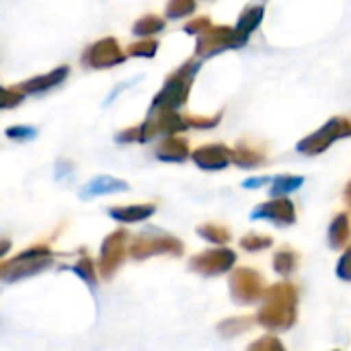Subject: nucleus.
Returning a JSON list of instances; mask_svg holds the SVG:
<instances>
[{
  "label": "nucleus",
  "instance_id": "f257e3e1",
  "mask_svg": "<svg viewBox=\"0 0 351 351\" xmlns=\"http://www.w3.org/2000/svg\"><path fill=\"white\" fill-rule=\"evenodd\" d=\"M117 191H128V183L121 181V179H113V177L101 175V177H95L93 181H88V183L82 187L80 197L88 199V197L109 195V193H117Z\"/></svg>",
  "mask_w": 351,
  "mask_h": 351
},
{
  "label": "nucleus",
  "instance_id": "f03ea898",
  "mask_svg": "<svg viewBox=\"0 0 351 351\" xmlns=\"http://www.w3.org/2000/svg\"><path fill=\"white\" fill-rule=\"evenodd\" d=\"M150 212H152V208H123V210H111L109 214L123 222H138V220H144L146 216H150Z\"/></svg>",
  "mask_w": 351,
  "mask_h": 351
},
{
  "label": "nucleus",
  "instance_id": "7ed1b4c3",
  "mask_svg": "<svg viewBox=\"0 0 351 351\" xmlns=\"http://www.w3.org/2000/svg\"><path fill=\"white\" fill-rule=\"evenodd\" d=\"M6 134L12 138H19V140H29L35 136V130L33 128H10V130H6Z\"/></svg>",
  "mask_w": 351,
  "mask_h": 351
}]
</instances>
